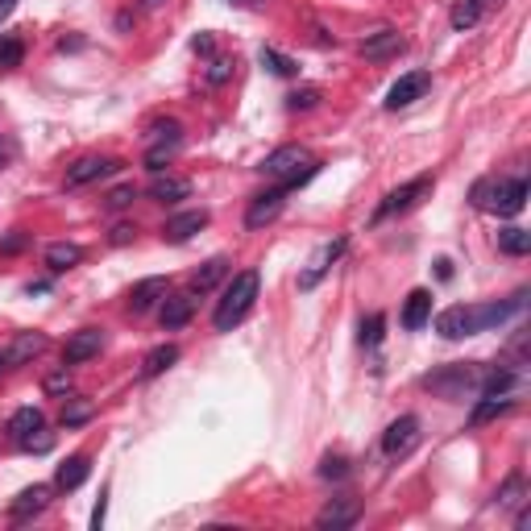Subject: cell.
I'll list each match as a JSON object with an SVG mask.
<instances>
[{
  "instance_id": "cell-1",
  "label": "cell",
  "mask_w": 531,
  "mask_h": 531,
  "mask_svg": "<svg viewBox=\"0 0 531 531\" xmlns=\"http://www.w3.org/2000/svg\"><path fill=\"white\" fill-rule=\"evenodd\" d=\"M258 287H261L258 270L233 274V283L225 287V299L216 304V316H212L216 332H233V328L249 316V307H253V299H258Z\"/></svg>"
},
{
  "instance_id": "cell-2",
  "label": "cell",
  "mask_w": 531,
  "mask_h": 531,
  "mask_svg": "<svg viewBox=\"0 0 531 531\" xmlns=\"http://www.w3.org/2000/svg\"><path fill=\"white\" fill-rule=\"evenodd\" d=\"M527 204V183L523 179H482L474 187V208H486L498 216H519Z\"/></svg>"
},
{
  "instance_id": "cell-3",
  "label": "cell",
  "mask_w": 531,
  "mask_h": 531,
  "mask_svg": "<svg viewBox=\"0 0 531 531\" xmlns=\"http://www.w3.org/2000/svg\"><path fill=\"white\" fill-rule=\"evenodd\" d=\"M261 170L266 175H274V179H283L287 187H299V183H307L312 175H316V162H312V154H307L304 146H278L266 154V162H261Z\"/></svg>"
},
{
  "instance_id": "cell-4",
  "label": "cell",
  "mask_w": 531,
  "mask_h": 531,
  "mask_svg": "<svg viewBox=\"0 0 531 531\" xmlns=\"http://www.w3.org/2000/svg\"><path fill=\"white\" fill-rule=\"evenodd\" d=\"M477 382H482V365H444V370H436V373L424 378V386L436 390V395H444V398L474 395Z\"/></svg>"
},
{
  "instance_id": "cell-5",
  "label": "cell",
  "mask_w": 531,
  "mask_h": 531,
  "mask_svg": "<svg viewBox=\"0 0 531 531\" xmlns=\"http://www.w3.org/2000/svg\"><path fill=\"white\" fill-rule=\"evenodd\" d=\"M154 146L146 150V167L154 170V175H162V167H167L175 154H179V146H183V129H179V121H158L154 124Z\"/></svg>"
},
{
  "instance_id": "cell-6",
  "label": "cell",
  "mask_w": 531,
  "mask_h": 531,
  "mask_svg": "<svg viewBox=\"0 0 531 531\" xmlns=\"http://www.w3.org/2000/svg\"><path fill=\"white\" fill-rule=\"evenodd\" d=\"M432 192V179L428 175H419V179L403 183V187H395V192L386 195L382 204H378V212H373V220H386V216H398V212H407V208H415L424 195Z\"/></svg>"
},
{
  "instance_id": "cell-7",
  "label": "cell",
  "mask_w": 531,
  "mask_h": 531,
  "mask_svg": "<svg viewBox=\"0 0 531 531\" xmlns=\"http://www.w3.org/2000/svg\"><path fill=\"white\" fill-rule=\"evenodd\" d=\"M415 444H419V419H415V415H398L395 424L382 432V452L390 457V461L407 457Z\"/></svg>"
},
{
  "instance_id": "cell-8",
  "label": "cell",
  "mask_w": 531,
  "mask_h": 531,
  "mask_svg": "<svg viewBox=\"0 0 531 531\" xmlns=\"http://www.w3.org/2000/svg\"><path fill=\"white\" fill-rule=\"evenodd\" d=\"M287 195H291V187H274V192H261V195H253V204H249V212H245V228H266L274 220V216L283 212V204H287Z\"/></svg>"
},
{
  "instance_id": "cell-9",
  "label": "cell",
  "mask_w": 531,
  "mask_h": 531,
  "mask_svg": "<svg viewBox=\"0 0 531 531\" xmlns=\"http://www.w3.org/2000/svg\"><path fill=\"white\" fill-rule=\"evenodd\" d=\"M428 88H432V75H428V71H411V75H403L395 88L386 91V108H390V113H398V108H411V104H415Z\"/></svg>"
},
{
  "instance_id": "cell-10",
  "label": "cell",
  "mask_w": 531,
  "mask_h": 531,
  "mask_svg": "<svg viewBox=\"0 0 531 531\" xmlns=\"http://www.w3.org/2000/svg\"><path fill=\"white\" fill-rule=\"evenodd\" d=\"M345 253V237H337V241H328V245H320L316 249V258L307 261V270L299 274V291H316L320 287V278H324L328 270H332V261Z\"/></svg>"
},
{
  "instance_id": "cell-11",
  "label": "cell",
  "mask_w": 531,
  "mask_h": 531,
  "mask_svg": "<svg viewBox=\"0 0 531 531\" xmlns=\"http://www.w3.org/2000/svg\"><path fill=\"white\" fill-rule=\"evenodd\" d=\"M100 349H104V332H100V328H80V332L63 345V365H83V362H91Z\"/></svg>"
},
{
  "instance_id": "cell-12",
  "label": "cell",
  "mask_w": 531,
  "mask_h": 531,
  "mask_svg": "<svg viewBox=\"0 0 531 531\" xmlns=\"http://www.w3.org/2000/svg\"><path fill=\"white\" fill-rule=\"evenodd\" d=\"M200 228H208V212H204V208H192V212L170 216L167 225H162V241H170V245H183V241H192Z\"/></svg>"
},
{
  "instance_id": "cell-13",
  "label": "cell",
  "mask_w": 531,
  "mask_h": 531,
  "mask_svg": "<svg viewBox=\"0 0 531 531\" xmlns=\"http://www.w3.org/2000/svg\"><path fill=\"white\" fill-rule=\"evenodd\" d=\"M116 167H121L116 158H100V154H88V158H80L75 167L67 170V187H83V183H96V179H104V175H113Z\"/></svg>"
},
{
  "instance_id": "cell-14",
  "label": "cell",
  "mask_w": 531,
  "mask_h": 531,
  "mask_svg": "<svg viewBox=\"0 0 531 531\" xmlns=\"http://www.w3.org/2000/svg\"><path fill=\"white\" fill-rule=\"evenodd\" d=\"M357 498H332V502H328L324 510H320L316 515V527H332V531H340V527H353V523H357Z\"/></svg>"
},
{
  "instance_id": "cell-15",
  "label": "cell",
  "mask_w": 531,
  "mask_h": 531,
  "mask_svg": "<svg viewBox=\"0 0 531 531\" xmlns=\"http://www.w3.org/2000/svg\"><path fill=\"white\" fill-rule=\"evenodd\" d=\"M46 507H50V486H30V490H21V494L13 498L9 515L17 523H25V519H34V515H42Z\"/></svg>"
},
{
  "instance_id": "cell-16",
  "label": "cell",
  "mask_w": 531,
  "mask_h": 531,
  "mask_svg": "<svg viewBox=\"0 0 531 531\" xmlns=\"http://www.w3.org/2000/svg\"><path fill=\"white\" fill-rule=\"evenodd\" d=\"M46 345H50V340H46L42 332H21V337H17L9 349H4V365L34 362V357H42V353H46Z\"/></svg>"
},
{
  "instance_id": "cell-17",
  "label": "cell",
  "mask_w": 531,
  "mask_h": 531,
  "mask_svg": "<svg viewBox=\"0 0 531 531\" xmlns=\"http://www.w3.org/2000/svg\"><path fill=\"white\" fill-rule=\"evenodd\" d=\"M192 312H195V299L192 295H162V328L167 332H175V328H183L187 320H192Z\"/></svg>"
},
{
  "instance_id": "cell-18",
  "label": "cell",
  "mask_w": 531,
  "mask_h": 531,
  "mask_svg": "<svg viewBox=\"0 0 531 531\" xmlns=\"http://www.w3.org/2000/svg\"><path fill=\"white\" fill-rule=\"evenodd\" d=\"M436 332L444 340H461V337H474L469 332V307L457 304V307H444L441 316H436Z\"/></svg>"
},
{
  "instance_id": "cell-19",
  "label": "cell",
  "mask_w": 531,
  "mask_h": 531,
  "mask_svg": "<svg viewBox=\"0 0 531 531\" xmlns=\"http://www.w3.org/2000/svg\"><path fill=\"white\" fill-rule=\"evenodd\" d=\"M162 295H167V278H141V283L129 291V312L141 316V312H150V307L158 304Z\"/></svg>"
},
{
  "instance_id": "cell-20",
  "label": "cell",
  "mask_w": 531,
  "mask_h": 531,
  "mask_svg": "<svg viewBox=\"0 0 531 531\" xmlns=\"http://www.w3.org/2000/svg\"><path fill=\"white\" fill-rule=\"evenodd\" d=\"M88 474H91V461L83 457V452H75V457H67V461L58 465L55 486H58V490H80L83 482H88Z\"/></svg>"
},
{
  "instance_id": "cell-21",
  "label": "cell",
  "mask_w": 531,
  "mask_h": 531,
  "mask_svg": "<svg viewBox=\"0 0 531 531\" xmlns=\"http://www.w3.org/2000/svg\"><path fill=\"white\" fill-rule=\"evenodd\" d=\"M187 195H192V183L175 179V175H154V183H150V200H158V204H179Z\"/></svg>"
},
{
  "instance_id": "cell-22",
  "label": "cell",
  "mask_w": 531,
  "mask_h": 531,
  "mask_svg": "<svg viewBox=\"0 0 531 531\" xmlns=\"http://www.w3.org/2000/svg\"><path fill=\"white\" fill-rule=\"evenodd\" d=\"M490 0H452V13H449V25L461 34V30H474L482 17H486Z\"/></svg>"
},
{
  "instance_id": "cell-23",
  "label": "cell",
  "mask_w": 531,
  "mask_h": 531,
  "mask_svg": "<svg viewBox=\"0 0 531 531\" xmlns=\"http://www.w3.org/2000/svg\"><path fill=\"white\" fill-rule=\"evenodd\" d=\"M428 320H432V291H411L407 304H403V328L419 332Z\"/></svg>"
},
{
  "instance_id": "cell-24",
  "label": "cell",
  "mask_w": 531,
  "mask_h": 531,
  "mask_svg": "<svg viewBox=\"0 0 531 531\" xmlns=\"http://www.w3.org/2000/svg\"><path fill=\"white\" fill-rule=\"evenodd\" d=\"M80 261H83V249L75 245V241H55V245L46 249V266L55 274L71 270V266H80Z\"/></svg>"
},
{
  "instance_id": "cell-25",
  "label": "cell",
  "mask_w": 531,
  "mask_h": 531,
  "mask_svg": "<svg viewBox=\"0 0 531 531\" xmlns=\"http://www.w3.org/2000/svg\"><path fill=\"white\" fill-rule=\"evenodd\" d=\"M175 362H179V345H158V349L146 353V362H141V378H158V373H167Z\"/></svg>"
},
{
  "instance_id": "cell-26",
  "label": "cell",
  "mask_w": 531,
  "mask_h": 531,
  "mask_svg": "<svg viewBox=\"0 0 531 531\" xmlns=\"http://www.w3.org/2000/svg\"><path fill=\"white\" fill-rule=\"evenodd\" d=\"M395 50H403V38H398L395 30H378V34H370L362 42L365 58H386V55H395Z\"/></svg>"
},
{
  "instance_id": "cell-27",
  "label": "cell",
  "mask_w": 531,
  "mask_h": 531,
  "mask_svg": "<svg viewBox=\"0 0 531 531\" xmlns=\"http://www.w3.org/2000/svg\"><path fill=\"white\" fill-rule=\"evenodd\" d=\"M515 407V398L510 395H482V403L474 407V415H469V424H490V419L507 415V411Z\"/></svg>"
},
{
  "instance_id": "cell-28",
  "label": "cell",
  "mask_w": 531,
  "mask_h": 531,
  "mask_svg": "<svg viewBox=\"0 0 531 531\" xmlns=\"http://www.w3.org/2000/svg\"><path fill=\"white\" fill-rule=\"evenodd\" d=\"M225 274H228V261H225V258L204 261V266H200V270L192 274V291H200V295H204V291H212V287L220 283Z\"/></svg>"
},
{
  "instance_id": "cell-29",
  "label": "cell",
  "mask_w": 531,
  "mask_h": 531,
  "mask_svg": "<svg viewBox=\"0 0 531 531\" xmlns=\"http://www.w3.org/2000/svg\"><path fill=\"white\" fill-rule=\"evenodd\" d=\"M498 249H502V253H510V258H523V253H531V233L527 228H502V233H498Z\"/></svg>"
},
{
  "instance_id": "cell-30",
  "label": "cell",
  "mask_w": 531,
  "mask_h": 531,
  "mask_svg": "<svg viewBox=\"0 0 531 531\" xmlns=\"http://www.w3.org/2000/svg\"><path fill=\"white\" fill-rule=\"evenodd\" d=\"M46 424V415L38 407H21V411H13V419H9V436H30V432H38Z\"/></svg>"
},
{
  "instance_id": "cell-31",
  "label": "cell",
  "mask_w": 531,
  "mask_h": 531,
  "mask_svg": "<svg viewBox=\"0 0 531 531\" xmlns=\"http://www.w3.org/2000/svg\"><path fill=\"white\" fill-rule=\"evenodd\" d=\"M21 58H25V42L17 34H0V71H13V67H21Z\"/></svg>"
},
{
  "instance_id": "cell-32",
  "label": "cell",
  "mask_w": 531,
  "mask_h": 531,
  "mask_svg": "<svg viewBox=\"0 0 531 531\" xmlns=\"http://www.w3.org/2000/svg\"><path fill=\"white\" fill-rule=\"evenodd\" d=\"M258 58H261V67L274 71V75H295V71H299V63H295L291 55H278L274 46H261Z\"/></svg>"
},
{
  "instance_id": "cell-33",
  "label": "cell",
  "mask_w": 531,
  "mask_h": 531,
  "mask_svg": "<svg viewBox=\"0 0 531 531\" xmlns=\"http://www.w3.org/2000/svg\"><path fill=\"white\" fill-rule=\"evenodd\" d=\"M96 415V407H91L88 398H67V407H63V428H80V424H88V419Z\"/></svg>"
},
{
  "instance_id": "cell-34",
  "label": "cell",
  "mask_w": 531,
  "mask_h": 531,
  "mask_svg": "<svg viewBox=\"0 0 531 531\" xmlns=\"http://www.w3.org/2000/svg\"><path fill=\"white\" fill-rule=\"evenodd\" d=\"M316 104H320V88H299L287 96V108H291V113H307V108H316Z\"/></svg>"
},
{
  "instance_id": "cell-35",
  "label": "cell",
  "mask_w": 531,
  "mask_h": 531,
  "mask_svg": "<svg viewBox=\"0 0 531 531\" xmlns=\"http://www.w3.org/2000/svg\"><path fill=\"white\" fill-rule=\"evenodd\" d=\"M515 502H523V474H510L498 490V507H515Z\"/></svg>"
},
{
  "instance_id": "cell-36",
  "label": "cell",
  "mask_w": 531,
  "mask_h": 531,
  "mask_svg": "<svg viewBox=\"0 0 531 531\" xmlns=\"http://www.w3.org/2000/svg\"><path fill=\"white\" fill-rule=\"evenodd\" d=\"M46 395H67L71 390V365H63V370H55L50 378H46Z\"/></svg>"
},
{
  "instance_id": "cell-37",
  "label": "cell",
  "mask_w": 531,
  "mask_h": 531,
  "mask_svg": "<svg viewBox=\"0 0 531 531\" xmlns=\"http://www.w3.org/2000/svg\"><path fill=\"white\" fill-rule=\"evenodd\" d=\"M137 200V187L133 183H124V187H116V192H108V200H104V204L113 208V212H121V208H129Z\"/></svg>"
},
{
  "instance_id": "cell-38",
  "label": "cell",
  "mask_w": 531,
  "mask_h": 531,
  "mask_svg": "<svg viewBox=\"0 0 531 531\" xmlns=\"http://www.w3.org/2000/svg\"><path fill=\"white\" fill-rule=\"evenodd\" d=\"M233 58H212V67H208V83H225L228 75H233Z\"/></svg>"
},
{
  "instance_id": "cell-39",
  "label": "cell",
  "mask_w": 531,
  "mask_h": 531,
  "mask_svg": "<svg viewBox=\"0 0 531 531\" xmlns=\"http://www.w3.org/2000/svg\"><path fill=\"white\" fill-rule=\"evenodd\" d=\"M382 328H386V320L382 316H370L362 324V345H378L382 340Z\"/></svg>"
},
{
  "instance_id": "cell-40",
  "label": "cell",
  "mask_w": 531,
  "mask_h": 531,
  "mask_svg": "<svg viewBox=\"0 0 531 531\" xmlns=\"http://www.w3.org/2000/svg\"><path fill=\"white\" fill-rule=\"evenodd\" d=\"M38 432H42V428H38ZM38 432L21 436V449H30V452H50V449H55V436H38Z\"/></svg>"
},
{
  "instance_id": "cell-41",
  "label": "cell",
  "mask_w": 531,
  "mask_h": 531,
  "mask_svg": "<svg viewBox=\"0 0 531 531\" xmlns=\"http://www.w3.org/2000/svg\"><path fill=\"white\" fill-rule=\"evenodd\" d=\"M345 474H349V461H345V457H324L320 477H345Z\"/></svg>"
},
{
  "instance_id": "cell-42",
  "label": "cell",
  "mask_w": 531,
  "mask_h": 531,
  "mask_svg": "<svg viewBox=\"0 0 531 531\" xmlns=\"http://www.w3.org/2000/svg\"><path fill=\"white\" fill-rule=\"evenodd\" d=\"M25 245H30V237H25L21 228H13L9 237L0 241V253H21V249H25Z\"/></svg>"
},
{
  "instance_id": "cell-43",
  "label": "cell",
  "mask_w": 531,
  "mask_h": 531,
  "mask_svg": "<svg viewBox=\"0 0 531 531\" xmlns=\"http://www.w3.org/2000/svg\"><path fill=\"white\" fill-rule=\"evenodd\" d=\"M133 237H137V228H133V225H116V228H113V237H108V241H113V245H129Z\"/></svg>"
},
{
  "instance_id": "cell-44",
  "label": "cell",
  "mask_w": 531,
  "mask_h": 531,
  "mask_svg": "<svg viewBox=\"0 0 531 531\" xmlns=\"http://www.w3.org/2000/svg\"><path fill=\"white\" fill-rule=\"evenodd\" d=\"M104 515H108V498L100 494V502H96V510H91V527H96V531L104 527Z\"/></svg>"
},
{
  "instance_id": "cell-45",
  "label": "cell",
  "mask_w": 531,
  "mask_h": 531,
  "mask_svg": "<svg viewBox=\"0 0 531 531\" xmlns=\"http://www.w3.org/2000/svg\"><path fill=\"white\" fill-rule=\"evenodd\" d=\"M192 46H195V55H212V38H208V34H200Z\"/></svg>"
},
{
  "instance_id": "cell-46",
  "label": "cell",
  "mask_w": 531,
  "mask_h": 531,
  "mask_svg": "<svg viewBox=\"0 0 531 531\" xmlns=\"http://www.w3.org/2000/svg\"><path fill=\"white\" fill-rule=\"evenodd\" d=\"M13 9H17V0H0V25L9 21V13H13Z\"/></svg>"
},
{
  "instance_id": "cell-47",
  "label": "cell",
  "mask_w": 531,
  "mask_h": 531,
  "mask_svg": "<svg viewBox=\"0 0 531 531\" xmlns=\"http://www.w3.org/2000/svg\"><path fill=\"white\" fill-rule=\"evenodd\" d=\"M436 274H441V278H452V261L441 258V261H436Z\"/></svg>"
},
{
  "instance_id": "cell-48",
  "label": "cell",
  "mask_w": 531,
  "mask_h": 531,
  "mask_svg": "<svg viewBox=\"0 0 531 531\" xmlns=\"http://www.w3.org/2000/svg\"><path fill=\"white\" fill-rule=\"evenodd\" d=\"M158 4H167V0H146V9H158Z\"/></svg>"
},
{
  "instance_id": "cell-49",
  "label": "cell",
  "mask_w": 531,
  "mask_h": 531,
  "mask_svg": "<svg viewBox=\"0 0 531 531\" xmlns=\"http://www.w3.org/2000/svg\"><path fill=\"white\" fill-rule=\"evenodd\" d=\"M228 4H258V0H228Z\"/></svg>"
},
{
  "instance_id": "cell-50",
  "label": "cell",
  "mask_w": 531,
  "mask_h": 531,
  "mask_svg": "<svg viewBox=\"0 0 531 531\" xmlns=\"http://www.w3.org/2000/svg\"><path fill=\"white\" fill-rule=\"evenodd\" d=\"M0 370H4V353H0Z\"/></svg>"
},
{
  "instance_id": "cell-51",
  "label": "cell",
  "mask_w": 531,
  "mask_h": 531,
  "mask_svg": "<svg viewBox=\"0 0 531 531\" xmlns=\"http://www.w3.org/2000/svg\"><path fill=\"white\" fill-rule=\"evenodd\" d=\"M0 167H4V154H0Z\"/></svg>"
}]
</instances>
